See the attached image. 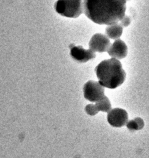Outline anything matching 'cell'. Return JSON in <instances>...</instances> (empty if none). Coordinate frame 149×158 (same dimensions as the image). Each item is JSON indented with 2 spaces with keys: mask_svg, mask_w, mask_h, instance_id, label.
I'll use <instances>...</instances> for the list:
<instances>
[{
  "mask_svg": "<svg viewBox=\"0 0 149 158\" xmlns=\"http://www.w3.org/2000/svg\"><path fill=\"white\" fill-rule=\"evenodd\" d=\"M126 0H83L86 16L99 25L116 23L125 15Z\"/></svg>",
  "mask_w": 149,
  "mask_h": 158,
  "instance_id": "6da1fadb",
  "label": "cell"
},
{
  "mask_svg": "<svg viewBox=\"0 0 149 158\" xmlns=\"http://www.w3.org/2000/svg\"><path fill=\"white\" fill-rule=\"evenodd\" d=\"M95 72L99 83L109 89H115L119 86L124 83L126 76L121 62L115 58L100 62L96 66Z\"/></svg>",
  "mask_w": 149,
  "mask_h": 158,
  "instance_id": "7a4b0ae2",
  "label": "cell"
},
{
  "mask_svg": "<svg viewBox=\"0 0 149 158\" xmlns=\"http://www.w3.org/2000/svg\"><path fill=\"white\" fill-rule=\"evenodd\" d=\"M54 9L62 16L77 18L83 12V0H57Z\"/></svg>",
  "mask_w": 149,
  "mask_h": 158,
  "instance_id": "3957f363",
  "label": "cell"
},
{
  "mask_svg": "<svg viewBox=\"0 0 149 158\" xmlns=\"http://www.w3.org/2000/svg\"><path fill=\"white\" fill-rule=\"evenodd\" d=\"M104 87L98 81L89 80L83 86L84 98L90 102H96L104 96Z\"/></svg>",
  "mask_w": 149,
  "mask_h": 158,
  "instance_id": "277c9868",
  "label": "cell"
},
{
  "mask_svg": "<svg viewBox=\"0 0 149 158\" xmlns=\"http://www.w3.org/2000/svg\"><path fill=\"white\" fill-rule=\"evenodd\" d=\"M107 121L113 127H121L128 121V114L123 109L114 108L107 114Z\"/></svg>",
  "mask_w": 149,
  "mask_h": 158,
  "instance_id": "5b68a950",
  "label": "cell"
},
{
  "mask_svg": "<svg viewBox=\"0 0 149 158\" xmlns=\"http://www.w3.org/2000/svg\"><path fill=\"white\" fill-rule=\"evenodd\" d=\"M110 44L109 38L102 33L94 34L89 43V49L94 52H106Z\"/></svg>",
  "mask_w": 149,
  "mask_h": 158,
  "instance_id": "8992f818",
  "label": "cell"
},
{
  "mask_svg": "<svg viewBox=\"0 0 149 158\" xmlns=\"http://www.w3.org/2000/svg\"><path fill=\"white\" fill-rule=\"evenodd\" d=\"M70 55L76 61L81 63L86 62L95 57V53L91 49H85L81 46H70Z\"/></svg>",
  "mask_w": 149,
  "mask_h": 158,
  "instance_id": "52a82bcc",
  "label": "cell"
},
{
  "mask_svg": "<svg viewBox=\"0 0 149 158\" xmlns=\"http://www.w3.org/2000/svg\"><path fill=\"white\" fill-rule=\"evenodd\" d=\"M107 51L112 58L122 59L126 57L128 49L126 43L118 38L115 40L113 44H110Z\"/></svg>",
  "mask_w": 149,
  "mask_h": 158,
  "instance_id": "ba28073f",
  "label": "cell"
},
{
  "mask_svg": "<svg viewBox=\"0 0 149 158\" xmlns=\"http://www.w3.org/2000/svg\"><path fill=\"white\" fill-rule=\"evenodd\" d=\"M123 31V27L119 23H116L108 25L105 29V34L108 38L116 40L121 36Z\"/></svg>",
  "mask_w": 149,
  "mask_h": 158,
  "instance_id": "9c48e42d",
  "label": "cell"
},
{
  "mask_svg": "<svg viewBox=\"0 0 149 158\" xmlns=\"http://www.w3.org/2000/svg\"><path fill=\"white\" fill-rule=\"evenodd\" d=\"M95 106H97L99 111L108 112L111 109V102L106 96H104L102 99L96 102Z\"/></svg>",
  "mask_w": 149,
  "mask_h": 158,
  "instance_id": "30bf717a",
  "label": "cell"
},
{
  "mask_svg": "<svg viewBox=\"0 0 149 158\" xmlns=\"http://www.w3.org/2000/svg\"><path fill=\"white\" fill-rule=\"evenodd\" d=\"M144 126V122L140 117H136L133 120L127 121L126 127L131 131L141 130Z\"/></svg>",
  "mask_w": 149,
  "mask_h": 158,
  "instance_id": "8fae6325",
  "label": "cell"
},
{
  "mask_svg": "<svg viewBox=\"0 0 149 158\" xmlns=\"http://www.w3.org/2000/svg\"><path fill=\"white\" fill-rule=\"evenodd\" d=\"M85 111L88 115L91 116H94L99 112L95 104H89L86 105V106L85 107Z\"/></svg>",
  "mask_w": 149,
  "mask_h": 158,
  "instance_id": "7c38bea8",
  "label": "cell"
},
{
  "mask_svg": "<svg viewBox=\"0 0 149 158\" xmlns=\"http://www.w3.org/2000/svg\"><path fill=\"white\" fill-rule=\"evenodd\" d=\"M119 22H120L119 24L123 27H127V26H129L130 25L131 20V19H130V17L129 16L124 15V17L121 19V20Z\"/></svg>",
  "mask_w": 149,
  "mask_h": 158,
  "instance_id": "4fadbf2b",
  "label": "cell"
},
{
  "mask_svg": "<svg viewBox=\"0 0 149 158\" xmlns=\"http://www.w3.org/2000/svg\"><path fill=\"white\" fill-rule=\"evenodd\" d=\"M126 1H129V0H126Z\"/></svg>",
  "mask_w": 149,
  "mask_h": 158,
  "instance_id": "5bb4252c",
  "label": "cell"
}]
</instances>
